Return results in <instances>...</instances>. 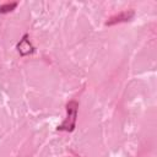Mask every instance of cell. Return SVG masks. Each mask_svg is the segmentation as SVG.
<instances>
[{
    "label": "cell",
    "instance_id": "6da1fadb",
    "mask_svg": "<svg viewBox=\"0 0 157 157\" xmlns=\"http://www.w3.org/2000/svg\"><path fill=\"white\" fill-rule=\"evenodd\" d=\"M77 102L71 101L67 103L66 105V110H67V118L64 120L63 124H60L58 126V130H65V131H72L75 128V123H76V117H77Z\"/></svg>",
    "mask_w": 157,
    "mask_h": 157
},
{
    "label": "cell",
    "instance_id": "7a4b0ae2",
    "mask_svg": "<svg viewBox=\"0 0 157 157\" xmlns=\"http://www.w3.org/2000/svg\"><path fill=\"white\" fill-rule=\"evenodd\" d=\"M134 16V11H124L114 17H112L109 21H107V26H110V25H114V23H118V22H125V21H129L131 20Z\"/></svg>",
    "mask_w": 157,
    "mask_h": 157
},
{
    "label": "cell",
    "instance_id": "3957f363",
    "mask_svg": "<svg viewBox=\"0 0 157 157\" xmlns=\"http://www.w3.org/2000/svg\"><path fill=\"white\" fill-rule=\"evenodd\" d=\"M17 48H18V52H20L22 55H26V54H29V53L33 52V47L31 45L29 40L27 39V34L23 36V38H22L21 42L18 43Z\"/></svg>",
    "mask_w": 157,
    "mask_h": 157
},
{
    "label": "cell",
    "instance_id": "277c9868",
    "mask_svg": "<svg viewBox=\"0 0 157 157\" xmlns=\"http://www.w3.org/2000/svg\"><path fill=\"white\" fill-rule=\"evenodd\" d=\"M17 6V2H11V4H4L0 6V13H7L12 11Z\"/></svg>",
    "mask_w": 157,
    "mask_h": 157
}]
</instances>
